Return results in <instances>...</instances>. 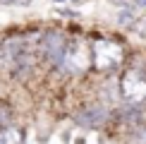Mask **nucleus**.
Returning <instances> with one entry per match:
<instances>
[{"label": "nucleus", "mask_w": 146, "mask_h": 144, "mask_svg": "<svg viewBox=\"0 0 146 144\" xmlns=\"http://www.w3.org/2000/svg\"><path fill=\"white\" fill-rule=\"evenodd\" d=\"M115 17H117L115 24H117L120 31H129V29L134 27V22H137L141 15H139L137 10H132L129 5H120V10H117V15H115Z\"/></svg>", "instance_id": "nucleus-6"}, {"label": "nucleus", "mask_w": 146, "mask_h": 144, "mask_svg": "<svg viewBox=\"0 0 146 144\" xmlns=\"http://www.w3.org/2000/svg\"><path fill=\"white\" fill-rule=\"evenodd\" d=\"M22 142H24V132L19 127H12V125L0 127V144H22Z\"/></svg>", "instance_id": "nucleus-7"}, {"label": "nucleus", "mask_w": 146, "mask_h": 144, "mask_svg": "<svg viewBox=\"0 0 146 144\" xmlns=\"http://www.w3.org/2000/svg\"><path fill=\"white\" fill-rule=\"evenodd\" d=\"M53 3H79V0H53Z\"/></svg>", "instance_id": "nucleus-8"}, {"label": "nucleus", "mask_w": 146, "mask_h": 144, "mask_svg": "<svg viewBox=\"0 0 146 144\" xmlns=\"http://www.w3.org/2000/svg\"><path fill=\"white\" fill-rule=\"evenodd\" d=\"M41 48H43V55L53 63V67L60 63V58H62L65 48H67V36H65L62 31H50L43 36V43H41Z\"/></svg>", "instance_id": "nucleus-5"}, {"label": "nucleus", "mask_w": 146, "mask_h": 144, "mask_svg": "<svg viewBox=\"0 0 146 144\" xmlns=\"http://www.w3.org/2000/svg\"><path fill=\"white\" fill-rule=\"evenodd\" d=\"M91 70L98 72L101 77L108 75H120L127 67V46L125 41L115 39V36L101 34L91 39Z\"/></svg>", "instance_id": "nucleus-1"}, {"label": "nucleus", "mask_w": 146, "mask_h": 144, "mask_svg": "<svg viewBox=\"0 0 146 144\" xmlns=\"http://www.w3.org/2000/svg\"><path fill=\"white\" fill-rule=\"evenodd\" d=\"M120 99L132 106H146V67L139 65H127L117 75Z\"/></svg>", "instance_id": "nucleus-2"}, {"label": "nucleus", "mask_w": 146, "mask_h": 144, "mask_svg": "<svg viewBox=\"0 0 146 144\" xmlns=\"http://www.w3.org/2000/svg\"><path fill=\"white\" fill-rule=\"evenodd\" d=\"M113 118V108L98 103V101H91L89 106L79 108L74 113V125L82 130H101L110 123Z\"/></svg>", "instance_id": "nucleus-4"}, {"label": "nucleus", "mask_w": 146, "mask_h": 144, "mask_svg": "<svg viewBox=\"0 0 146 144\" xmlns=\"http://www.w3.org/2000/svg\"><path fill=\"white\" fill-rule=\"evenodd\" d=\"M55 70L65 72V75H72V77H84L91 70V48H89V43L82 41V39L67 41V48H65L60 63L55 65Z\"/></svg>", "instance_id": "nucleus-3"}]
</instances>
